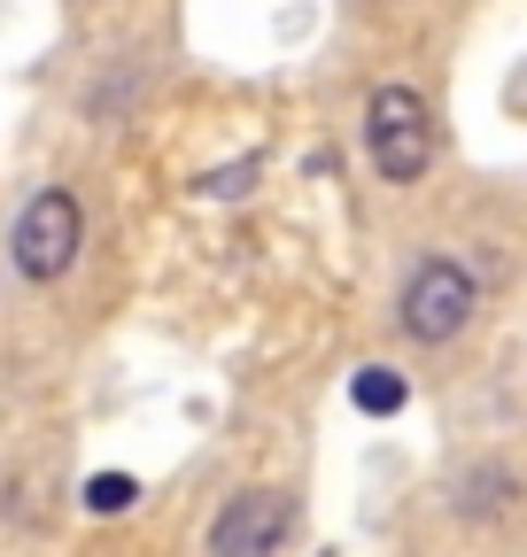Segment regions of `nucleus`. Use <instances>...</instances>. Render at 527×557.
<instances>
[{"instance_id": "obj_1", "label": "nucleus", "mask_w": 527, "mask_h": 557, "mask_svg": "<svg viewBox=\"0 0 527 557\" xmlns=\"http://www.w3.org/2000/svg\"><path fill=\"white\" fill-rule=\"evenodd\" d=\"M365 148H372V171L388 186L427 178V163H434V109L412 86H380L365 101Z\"/></svg>"}, {"instance_id": "obj_2", "label": "nucleus", "mask_w": 527, "mask_h": 557, "mask_svg": "<svg viewBox=\"0 0 527 557\" xmlns=\"http://www.w3.org/2000/svg\"><path fill=\"white\" fill-rule=\"evenodd\" d=\"M474 325V271L466 263H450V256H427L412 271V287H404V333L442 348Z\"/></svg>"}, {"instance_id": "obj_3", "label": "nucleus", "mask_w": 527, "mask_h": 557, "mask_svg": "<svg viewBox=\"0 0 527 557\" xmlns=\"http://www.w3.org/2000/svg\"><path fill=\"white\" fill-rule=\"evenodd\" d=\"M78 240H86V218H78V201L54 194V186H47L39 201H24V218H16V233H9L24 278H62V271L78 263Z\"/></svg>"}, {"instance_id": "obj_4", "label": "nucleus", "mask_w": 527, "mask_h": 557, "mask_svg": "<svg viewBox=\"0 0 527 557\" xmlns=\"http://www.w3.org/2000/svg\"><path fill=\"white\" fill-rule=\"evenodd\" d=\"M295 527L287 487H241V496L210 519V557H272Z\"/></svg>"}, {"instance_id": "obj_5", "label": "nucleus", "mask_w": 527, "mask_h": 557, "mask_svg": "<svg viewBox=\"0 0 527 557\" xmlns=\"http://www.w3.org/2000/svg\"><path fill=\"white\" fill-rule=\"evenodd\" d=\"M512 496H519V480H512L504 465H481V472L457 480V511H466V519H489V511H504Z\"/></svg>"}, {"instance_id": "obj_6", "label": "nucleus", "mask_w": 527, "mask_h": 557, "mask_svg": "<svg viewBox=\"0 0 527 557\" xmlns=\"http://www.w3.org/2000/svg\"><path fill=\"white\" fill-rule=\"evenodd\" d=\"M404 372H388V364H365L357 380H350V403L365 410V418H395V410H404Z\"/></svg>"}, {"instance_id": "obj_7", "label": "nucleus", "mask_w": 527, "mask_h": 557, "mask_svg": "<svg viewBox=\"0 0 527 557\" xmlns=\"http://www.w3.org/2000/svg\"><path fill=\"white\" fill-rule=\"evenodd\" d=\"M132 504H140V480H132V472H94L86 480V511H132Z\"/></svg>"}, {"instance_id": "obj_8", "label": "nucleus", "mask_w": 527, "mask_h": 557, "mask_svg": "<svg viewBox=\"0 0 527 557\" xmlns=\"http://www.w3.org/2000/svg\"><path fill=\"white\" fill-rule=\"evenodd\" d=\"M248 178H256V163H233V171H210V178H203V194H241Z\"/></svg>"}]
</instances>
